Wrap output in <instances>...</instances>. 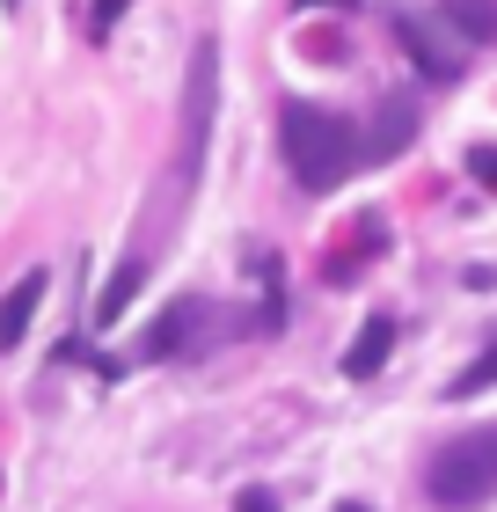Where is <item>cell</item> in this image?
<instances>
[{"label": "cell", "mask_w": 497, "mask_h": 512, "mask_svg": "<svg viewBox=\"0 0 497 512\" xmlns=\"http://www.w3.org/2000/svg\"><path fill=\"white\" fill-rule=\"evenodd\" d=\"M37 300H44V271H22V286H8V300H0V352H15V344H22Z\"/></svg>", "instance_id": "obj_8"}, {"label": "cell", "mask_w": 497, "mask_h": 512, "mask_svg": "<svg viewBox=\"0 0 497 512\" xmlns=\"http://www.w3.org/2000/svg\"><path fill=\"white\" fill-rule=\"evenodd\" d=\"M424 498L439 512H476L497 498V425L483 432H461L454 447H439L424 461Z\"/></svg>", "instance_id": "obj_2"}, {"label": "cell", "mask_w": 497, "mask_h": 512, "mask_svg": "<svg viewBox=\"0 0 497 512\" xmlns=\"http://www.w3.org/2000/svg\"><path fill=\"white\" fill-rule=\"evenodd\" d=\"M212 103H220V44H198L191 52V88H183V147H176V191H191L212 147Z\"/></svg>", "instance_id": "obj_3"}, {"label": "cell", "mask_w": 497, "mask_h": 512, "mask_svg": "<svg viewBox=\"0 0 497 512\" xmlns=\"http://www.w3.org/2000/svg\"><path fill=\"white\" fill-rule=\"evenodd\" d=\"M483 388H497V344H490L476 366H461V374L446 381V395H483Z\"/></svg>", "instance_id": "obj_11"}, {"label": "cell", "mask_w": 497, "mask_h": 512, "mask_svg": "<svg viewBox=\"0 0 497 512\" xmlns=\"http://www.w3.org/2000/svg\"><path fill=\"white\" fill-rule=\"evenodd\" d=\"M300 8H351V0H300Z\"/></svg>", "instance_id": "obj_15"}, {"label": "cell", "mask_w": 497, "mask_h": 512, "mask_svg": "<svg viewBox=\"0 0 497 512\" xmlns=\"http://www.w3.org/2000/svg\"><path fill=\"white\" fill-rule=\"evenodd\" d=\"M468 176L483 183V191H497V147L483 139V147H468Z\"/></svg>", "instance_id": "obj_12"}, {"label": "cell", "mask_w": 497, "mask_h": 512, "mask_svg": "<svg viewBox=\"0 0 497 512\" xmlns=\"http://www.w3.org/2000/svg\"><path fill=\"white\" fill-rule=\"evenodd\" d=\"M337 512H366V505H337Z\"/></svg>", "instance_id": "obj_16"}, {"label": "cell", "mask_w": 497, "mask_h": 512, "mask_svg": "<svg viewBox=\"0 0 497 512\" xmlns=\"http://www.w3.org/2000/svg\"><path fill=\"white\" fill-rule=\"evenodd\" d=\"M395 44L410 52V66H417V81H461V44L439 30V22H424V15H395Z\"/></svg>", "instance_id": "obj_4"}, {"label": "cell", "mask_w": 497, "mask_h": 512, "mask_svg": "<svg viewBox=\"0 0 497 512\" xmlns=\"http://www.w3.org/2000/svg\"><path fill=\"white\" fill-rule=\"evenodd\" d=\"M446 22L468 30L476 44H497V0H446Z\"/></svg>", "instance_id": "obj_10"}, {"label": "cell", "mask_w": 497, "mask_h": 512, "mask_svg": "<svg viewBox=\"0 0 497 512\" xmlns=\"http://www.w3.org/2000/svg\"><path fill=\"white\" fill-rule=\"evenodd\" d=\"M395 330H402L395 315H366L359 337H351V352H344V381H373V374H381L388 352H395Z\"/></svg>", "instance_id": "obj_6"}, {"label": "cell", "mask_w": 497, "mask_h": 512, "mask_svg": "<svg viewBox=\"0 0 497 512\" xmlns=\"http://www.w3.org/2000/svg\"><path fill=\"white\" fill-rule=\"evenodd\" d=\"M278 147H286V169L300 176V191H337L366 161V132H351L322 103H286L278 110Z\"/></svg>", "instance_id": "obj_1"}, {"label": "cell", "mask_w": 497, "mask_h": 512, "mask_svg": "<svg viewBox=\"0 0 497 512\" xmlns=\"http://www.w3.org/2000/svg\"><path fill=\"white\" fill-rule=\"evenodd\" d=\"M198 315H205V300H176V308L161 315L147 337H139V359H169V352H183V344H191V330H198Z\"/></svg>", "instance_id": "obj_7"}, {"label": "cell", "mask_w": 497, "mask_h": 512, "mask_svg": "<svg viewBox=\"0 0 497 512\" xmlns=\"http://www.w3.org/2000/svg\"><path fill=\"white\" fill-rule=\"evenodd\" d=\"M139 286H147V256H125V264H117V278L96 293V322H103V330L132 308V293H139Z\"/></svg>", "instance_id": "obj_9"}, {"label": "cell", "mask_w": 497, "mask_h": 512, "mask_svg": "<svg viewBox=\"0 0 497 512\" xmlns=\"http://www.w3.org/2000/svg\"><path fill=\"white\" fill-rule=\"evenodd\" d=\"M234 512H278V505H271V491H242V498H234Z\"/></svg>", "instance_id": "obj_14"}, {"label": "cell", "mask_w": 497, "mask_h": 512, "mask_svg": "<svg viewBox=\"0 0 497 512\" xmlns=\"http://www.w3.org/2000/svg\"><path fill=\"white\" fill-rule=\"evenodd\" d=\"M410 139H417V103L381 96V110H373V125H366V161H395Z\"/></svg>", "instance_id": "obj_5"}, {"label": "cell", "mask_w": 497, "mask_h": 512, "mask_svg": "<svg viewBox=\"0 0 497 512\" xmlns=\"http://www.w3.org/2000/svg\"><path fill=\"white\" fill-rule=\"evenodd\" d=\"M125 8H132V0H96V15H88V22H96V37H110V22L125 15Z\"/></svg>", "instance_id": "obj_13"}]
</instances>
